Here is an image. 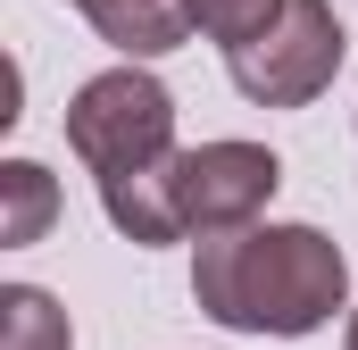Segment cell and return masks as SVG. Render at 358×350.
<instances>
[{"instance_id": "5b68a950", "label": "cell", "mask_w": 358, "mask_h": 350, "mask_svg": "<svg viewBox=\"0 0 358 350\" xmlns=\"http://www.w3.org/2000/svg\"><path fill=\"white\" fill-rule=\"evenodd\" d=\"M100 209H108V225H117L134 251L192 242V225H183V192H176V150H167V159H150V167L100 175Z\"/></svg>"}, {"instance_id": "8992f818", "label": "cell", "mask_w": 358, "mask_h": 350, "mask_svg": "<svg viewBox=\"0 0 358 350\" xmlns=\"http://www.w3.org/2000/svg\"><path fill=\"white\" fill-rule=\"evenodd\" d=\"M67 8H84L92 34L108 50H125V59H167V50H183L200 34L192 0H67Z\"/></svg>"}, {"instance_id": "3957f363", "label": "cell", "mask_w": 358, "mask_h": 350, "mask_svg": "<svg viewBox=\"0 0 358 350\" xmlns=\"http://www.w3.org/2000/svg\"><path fill=\"white\" fill-rule=\"evenodd\" d=\"M342 59H350V34H342L334 0H283L267 34L225 50V76L250 108H308L317 92H334Z\"/></svg>"}, {"instance_id": "ba28073f", "label": "cell", "mask_w": 358, "mask_h": 350, "mask_svg": "<svg viewBox=\"0 0 358 350\" xmlns=\"http://www.w3.org/2000/svg\"><path fill=\"white\" fill-rule=\"evenodd\" d=\"M0 350H76V326L42 284H8L0 292Z\"/></svg>"}, {"instance_id": "30bf717a", "label": "cell", "mask_w": 358, "mask_h": 350, "mask_svg": "<svg viewBox=\"0 0 358 350\" xmlns=\"http://www.w3.org/2000/svg\"><path fill=\"white\" fill-rule=\"evenodd\" d=\"M342 350H358V309H350V334H342Z\"/></svg>"}, {"instance_id": "277c9868", "label": "cell", "mask_w": 358, "mask_h": 350, "mask_svg": "<svg viewBox=\"0 0 358 350\" xmlns=\"http://www.w3.org/2000/svg\"><path fill=\"white\" fill-rule=\"evenodd\" d=\"M283 183V159L267 142H200L176 150V192H183V225L192 242L200 234H234V225H259Z\"/></svg>"}, {"instance_id": "7a4b0ae2", "label": "cell", "mask_w": 358, "mask_h": 350, "mask_svg": "<svg viewBox=\"0 0 358 350\" xmlns=\"http://www.w3.org/2000/svg\"><path fill=\"white\" fill-rule=\"evenodd\" d=\"M67 150H76L92 175H125V167L167 159V150H176V92L159 84L142 59L92 76V84L67 100Z\"/></svg>"}, {"instance_id": "6da1fadb", "label": "cell", "mask_w": 358, "mask_h": 350, "mask_svg": "<svg viewBox=\"0 0 358 350\" xmlns=\"http://www.w3.org/2000/svg\"><path fill=\"white\" fill-rule=\"evenodd\" d=\"M192 300L225 334L300 342V334L334 326V309H350V259L317 225H234V234H200V251H192Z\"/></svg>"}, {"instance_id": "9c48e42d", "label": "cell", "mask_w": 358, "mask_h": 350, "mask_svg": "<svg viewBox=\"0 0 358 350\" xmlns=\"http://www.w3.org/2000/svg\"><path fill=\"white\" fill-rule=\"evenodd\" d=\"M283 17V0H192V25L217 42V50H242L250 34H267Z\"/></svg>"}, {"instance_id": "52a82bcc", "label": "cell", "mask_w": 358, "mask_h": 350, "mask_svg": "<svg viewBox=\"0 0 358 350\" xmlns=\"http://www.w3.org/2000/svg\"><path fill=\"white\" fill-rule=\"evenodd\" d=\"M50 217H59V183H50V167L8 159V167H0V242L25 251V242L50 234Z\"/></svg>"}]
</instances>
